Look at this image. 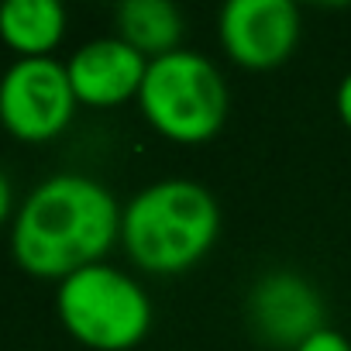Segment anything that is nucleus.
I'll return each instance as SVG.
<instances>
[{"label": "nucleus", "instance_id": "10", "mask_svg": "<svg viewBox=\"0 0 351 351\" xmlns=\"http://www.w3.org/2000/svg\"><path fill=\"white\" fill-rule=\"evenodd\" d=\"M117 38L152 62L180 49L183 14L169 0H124L117 8Z\"/></svg>", "mask_w": 351, "mask_h": 351}, {"label": "nucleus", "instance_id": "4", "mask_svg": "<svg viewBox=\"0 0 351 351\" xmlns=\"http://www.w3.org/2000/svg\"><path fill=\"white\" fill-rule=\"evenodd\" d=\"M56 303L66 330L97 351H128L152 327V300L145 286L107 262L62 279Z\"/></svg>", "mask_w": 351, "mask_h": 351}, {"label": "nucleus", "instance_id": "1", "mask_svg": "<svg viewBox=\"0 0 351 351\" xmlns=\"http://www.w3.org/2000/svg\"><path fill=\"white\" fill-rule=\"evenodd\" d=\"M121 238V207L114 193L90 176L62 172L35 186L14 217L11 248L25 272L69 279L97 265Z\"/></svg>", "mask_w": 351, "mask_h": 351}, {"label": "nucleus", "instance_id": "11", "mask_svg": "<svg viewBox=\"0 0 351 351\" xmlns=\"http://www.w3.org/2000/svg\"><path fill=\"white\" fill-rule=\"evenodd\" d=\"M296 351H351V341H348L341 330L324 327V330H317L313 337H306Z\"/></svg>", "mask_w": 351, "mask_h": 351}, {"label": "nucleus", "instance_id": "7", "mask_svg": "<svg viewBox=\"0 0 351 351\" xmlns=\"http://www.w3.org/2000/svg\"><path fill=\"white\" fill-rule=\"evenodd\" d=\"M217 35L231 62L245 69L282 66L300 42V11L289 0H228Z\"/></svg>", "mask_w": 351, "mask_h": 351}, {"label": "nucleus", "instance_id": "13", "mask_svg": "<svg viewBox=\"0 0 351 351\" xmlns=\"http://www.w3.org/2000/svg\"><path fill=\"white\" fill-rule=\"evenodd\" d=\"M8 214H11V180L0 169V224L8 221Z\"/></svg>", "mask_w": 351, "mask_h": 351}, {"label": "nucleus", "instance_id": "6", "mask_svg": "<svg viewBox=\"0 0 351 351\" xmlns=\"http://www.w3.org/2000/svg\"><path fill=\"white\" fill-rule=\"evenodd\" d=\"M245 317L258 341L272 348H289V351H296L306 337L327 327V310H324L320 293L300 272H289V269L265 272L252 286Z\"/></svg>", "mask_w": 351, "mask_h": 351}, {"label": "nucleus", "instance_id": "8", "mask_svg": "<svg viewBox=\"0 0 351 351\" xmlns=\"http://www.w3.org/2000/svg\"><path fill=\"white\" fill-rule=\"evenodd\" d=\"M73 93L80 104L90 107H117L141 93L148 59L131 49L124 38H97L86 42L69 62H66Z\"/></svg>", "mask_w": 351, "mask_h": 351}, {"label": "nucleus", "instance_id": "12", "mask_svg": "<svg viewBox=\"0 0 351 351\" xmlns=\"http://www.w3.org/2000/svg\"><path fill=\"white\" fill-rule=\"evenodd\" d=\"M337 114H341L344 128L351 131V73L337 83Z\"/></svg>", "mask_w": 351, "mask_h": 351}, {"label": "nucleus", "instance_id": "5", "mask_svg": "<svg viewBox=\"0 0 351 351\" xmlns=\"http://www.w3.org/2000/svg\"><path fill=\"white\" fill-rule=\"evenodd\" d=\"M76 104L66 66L49 56L18 59L0 80V124L21 141L56 138L73 121Z\"/></svg>", "mask_w": 351, "mask_h": 351}, {"label": "nucleus", "instance_id": "2", "mask_svg": "<svg viewBox=\"0 0 351 351\" xmlns=\"http://www.w3.org/2000/svg\"><path fill=\"white\" fill-rule=\"evenodd\" d=\"M221 234L217 197L193 180H162L134 193L121 210L128 258L155 276L193 269Z\"/></svg>", "mask_w": 351, "mask_h": 351}, {"label": "nucleus", "instance_id": "3", "mask_svg": "<svg viewBox=\"0 0 351 351\" xmlns=\"http://www.w3.org/2000/svg\"><path fill=\"white\" fill-rule=\"evenodd\" d=\"M228 83L221 69L193 49H176L148 62L138 107L169 141L200 145L217 138L228 121Z\"/></svg>", "mask_w": 351, "mask_h": 351}, {"label": "nucleus", "instance_id": "9", "mask_svg": "<svg viewBox=\"0 0 351 351\" xmlns=\"http://www.w3.org/2000/svg\"><path fill=\"white\" fill-rule=\"evenodd\" d=\"M66 32V11L59 0H4L0 4V38L21 52V59L49 56Z\"/></svg>", "mask_w": 351, "mask_h": 351}]
</instances>
